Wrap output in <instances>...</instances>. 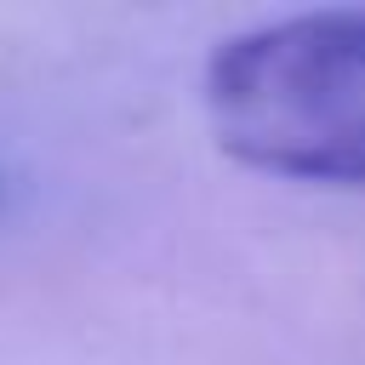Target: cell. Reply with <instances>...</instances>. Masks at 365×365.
Segmentation results:
<instances>
[{
    "label": "cell",
    "mask_w": 365,
    "mask_h": 365,
    "mask_svg": "<svg viewBox=\"0 0 365 365\" xmlns=\"http://www.w3.org/2000/svg\"><path fill=\"white\" fill-rule=\"evenodd\" d=\"M217 143L257 171L365 188V6L257 23L205 63Z\"/></svg>",
    "instance_id": "obj_1"
}]
</instances>
